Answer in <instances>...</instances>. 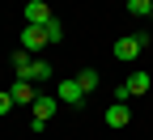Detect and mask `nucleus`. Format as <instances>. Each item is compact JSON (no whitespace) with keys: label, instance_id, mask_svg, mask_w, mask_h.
Instances as JSON below:
<instances>
[{"label":"nucleus","instance_id":"nucleus-1","mask_svg":"<svg viewBox=\"0 0 153 140\" xmlns=\"http://www.w3.org/2000/svg\"><path fill=\"white\" fill-rule=\"evenodd\" d=\"M140 93H149V72H132L128 81L119 85V93H115V98H119V102H128V98H140Z\"/></svg>","mask_w":153,"mask_h":140},{"label":"nucleus","instance_id":"nucleus-2","mask_svg":"<svg viewBox=\"0 0 153 140\" xmlns=\"http://www.w3.org/2000/svg\"><path fill=\"white\" fill-rule=\"evenodd\" d=\"M145 47L136 43V34H128V38H115V59H119V64H132V59H136Z\"/></svg>","mask_w":153,"mask_h":140},{"label":"nucleus","instance_id":"nucleus-3","mask_svg":"<svg viewBox=\"0 0 153 140\" xmlns=\"http://www.w3.org/2000/svg\"><path fill=\"white\" fill-rule=\"evenodd\" d=\"M47 43H51V38H47V30H43V26H26V30H22V47H26L30 55H34V51H43Z\"/></svg>","mask_w":153,"mask_h":140},{"label":"nucleus","instance_id":"nucleus-4","mask_svg":"<svg viewBox=\"0 0 153 140\" xmlns=\"http://www.w3.org/2000/svg\"><path fill=\"white\" fill-rule=\"evenodd\" d=\"M60 102L64 106H85V89L76 85V76L72 81H60Z\"/></svg>","mask_w":153,"mask_h":140},{"label":"nucleus","instance_id":"nucleus-5","mask_svg":"<svg viewBox=\"0 0 153 140\" xmlns=\"http://www.w3.org/2000/svg\"><path fill=\"white\" fill-rule=\"evenodd\" d=\"M51 21V9L43 0H26V26H47Z\"/></svg>","mask_w":153,"mask_h":140},{"label":"nucleus","instance_id":"nucleus-6","mask_svg":"<svg viewBox=\"0 0 153 140\" xmlns=\"http://www.w3.org/2000/svg\"><path fill=\"white\" fill-rule=\"evenodd\" d=\"M30 110H34V119H51L55 110H60V98H51V93H38Z\"/></svg>","mask_w":153,"mask_h":140},{"label":"nucleus","instance_id":"nucleus-7","mask_svg":"<svg viewBox=\"0 0 153 140\" xmlns=\"http://www.w3.org/2000/svg\"><path fill=\"white\" fill-rule=\"evenodd\" d=\"M128 123H132V110H128L123 102L106 106V127H128Z\"/></svg>","mask_w":153,"mask_h":140},{"label":"nucleus","instance_id":"nucleus-8","mask_svg":"<svg viewBox=\"0 0 153 140\" xmlns=\"http://www.w3.org/2000/svg\"><path fill=\"white\" fill-rule=\"evenodd\" d=\"M9 93H13V102H17V106H34V98H38L30 81H13V89H9Z\"/></svg>","mask_w":153,"mask_h":140},{"label":"nucleus","instance_id":"nucleus-9","mask_svg":"<svg viewBox=\"0 0 153 140\" xmlns=\"http://www.w3.org/2000/svg\"><path fill=\"white\" fill-rule=\"evenodd\" d=\"M51 76H55V68L47 64V59H34V64H30V72L22 76V81H30V85H34V81H51Z\"/></svg>","mask_w":153,"mask_h":140},{"label":"nucleus","instance_id":"nucleus-10","mask_svg":"<svg viewBox=\"0 0 153 140\" xmlns=\"http://www.w3.org/2000/svg\"><path fill=\"white\" fill-rule=\"evenodd\" d=\"M30 64H34V55L22 47V51H13V72H17V81H22V76L30 72Z\"/></svg>","mask_w":153,"mask_h":140},{"label":"nucleus","instance_id":"nucleus-11","mask_svg":"<svg viewBox=\"0 0 153 140\" xmlns=\"http://www.w3.org/2000/svg\"><path fill=\"white\" fill-rule=\"evenodd\" d=\"M76 85H81L85 93H94V89H98V72H94V68H85V72H76Z\"/></svg>","mask_w":153,"mask_h":140},{"label":"nucleus","instance_id":"nucleus-12","mask_svg":"<svg viewBox=\"0 0 153 140\" xmlns=\"http://www.w3.org/2000/svg\"><path fill=\"white\" fill-rule=\"evenodd\" d=\"M128 13H136V17H149V13H153V0H128Z\"/></svg>","mask_w":153,"mask_h":140},{"label":"nucleus","instance_id":"nucleus-13","mask_svg":"<svg viewBox=\"0 0 153 140\" xmlns=\"http://www.w3.org/2000/svg\"><path fill=\"white\" fill-rule=\"evenodd\" d=\"M43 30H47V38H51V43H60V38H64V26H60V21H55V17H51V21H47Z\"/></svg>","mask_w":153,"mask_h":140},{"label":"nucleus","instance_id":"nucleus-14","mask_svg":"<svg viewBox=\"0 0 153 140\" xmlns=\"http://www.w3.org/2000/svg\"><path fill=\"white\" fill-rule=\"evenodd\" d=\"M13 106H17V102H13V93H9V89H4V93H0V115H9V110H13Z\"/></svg>","mask_w":153,"mask_h":140}]
</instances>
